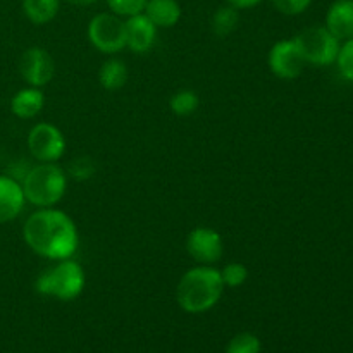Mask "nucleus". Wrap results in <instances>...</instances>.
I'll return each mask as SVG.
<instances>
[{
  "label": "nucleus",
  "mask_w": 353,
  "mask_h": 353,
  "mask_svg": "<svg viewBox=\"0 0 353 353\" xmlns=\"http://www.w3.org/2000/svg\"><path fill=\"white\" fill-rule=\"evenodd\" d=\"M23 236L34 254L55 262L71 259L79 243L74 221L54 207L38 209L31 214L24 223Z\"/></svg>",
  "instance_id": "f257e3e1"
},
{
  "label": "nucleus",
  "mask_w": 353,
  "mask_h": 353,
  "mask_svg": "<svg viewBox=\"0 0 353 353\" xmlns=\"http://www.w3.org/2000/svg\"><path fill=\"white\" fill-rule=\"evenodd\" d=\"M224 288L226 286L217 269L199 265L181 276L176 286V302L185 312L202 314L219 302Z\"/></svg>",
  "instance_id": "f03ea898"
},
{
  "label": "nucleus",
  "mask_w": 353,
  "mask_h": 353,
  "mask_svg": "<svg viewBox=\"0 0 353 353\" xmlns=\"http://www.w3.org/2000/svg\"><path fill=\"white\" fill-rule=\"evenodd\" d=\"M24 199L38 209L54 207L62 200L68 188V176L55 162H40L24 174Z\"/></svg>",
  "instance_id": "7ed1b4c3"
},
{
  "label": "nucleus",
  "mask_w": 353,
  "mask_h": 353,
  "mask_svg": "<svg viewBox=\"0 0 353 353\" xmlns=\"http://www.w3.org/2000/svg\"><path fill=\"white\" fill-rule=\"evenodd\" d=\"M85 272L72 259L57 261L54 268L47 269L38 276L34 288L40 295L52 296L61 302H71L78 299L85 290Z\"/></svg>",
  "instance_id": "20e7f679"
},
{
  "label": "nucleus",
  "mask_w": 353,
  "mask_h": 353,
  "mask_svg": "<svg viewBox=\"0 0 353 353\" xmlns=\"http://www.w3.org/2000/svg\"><path fill=\"white\" fill-rule=\"evenodd\" d=\"M295 43L305 64L330 65L336 62L340 40L331 34L326 26H312L296 34Z\"/></svg>",
  "instance_id": "39448f33"
},
{
  "label": "nucleus",
  "mask_w": 353,
  "mask_h": 353,
  "mask_svg": "<svg viewBox=\"0 0 353 353\" xmlns=\"http://www.w3.org/2000/svg\"><path fill=\"white\" fill-rule=\"evenodd\" d=\"M88 40L102 54H116L126 48V23L117 14H97L88 24Z\"/></svg>",
  "instance_id": "423d86ee"
},
{
  "label": "nucleus",
  "mask_w": 353,
  "mask_h": 353,
  "mask_svg": "<svg viewBox=\"0 0 353 353\" xmlns=\"http://www.w3.org/2000/svg\"><path fill=\"white\" fill-rule=\"evenodd\" d=\"M28 148L34 161L57 162L65 152V140L54 124L38 123L28 134Z\"/></svg>",
  "instance_id": "0eeeda50"
},
{
  "label": "nucleus",
  "mask_w": 353,
  "mask_h": 353,
  "mask_svg": "<svg viewBox=\"0 0 353 353\" xmlns=\"http://www.w3.org/2000/svg\"><path fill=\"white\" fill-rule=\"evenodd\" d=\"M186 250L200 265H212L223 257V238L212 228H195L186 238Z\"/></svg>",
  "instance_id": "6e6552de"
},
{
  "label": "nucleus",
  "mask_w": 353,
  "mask_h": 353,
  "mask_svg": "<svg viewBox=\"0 0 353 353\" xmlns=\"http://www.w3.org/2000/svg\"><path fill=\"white\" fill-rule=\"evenodd\" d=\"M19 72L28 85L41 88L54 78L55 62L45 48L31 47L21 55Z\"/></svg>",
  "instance_id": "1a4fd4ad"
},
{
  "label": "nucleus",
  "mask_w": 353,
  "mask_h": 353,
  "mask_svg": "<svg viewBox=\"0 0 353 353\" xmlns=\"http://www.w3.org/2000/svg\"><path fill=\"white\" fill-rule=\"evenodd\" d=\"M268 64L272 74L281 79H296L303 71L305 61L300 55L295 40L278 41L269 50Z\"/></svg>",
  "instance_id": "9d476101"
},
{
  "label": "nucleus",
  "mask_w": 353,
  "mask_h": 353,
  "mask_svg": "<svg viewBox=\"0 0 353 353\" xmlns=\"http://www.w3.org/2000/svg\"><path fill=\"white\" fill-rule=\"evenodd\" d=\"M124 23H126V47L137 54H145L150 50L157 37V26L143 12L128 17Z\"/></svg>",
  "instance_id": "9b49d317"
},
{
  "label": "nucleus",
  "mask_w": 353,
  "mask_h": 353,
  "mask_svg": "<svg viewBox=\"0 0 353 353\" xmlns=\"http://www.w3.org/2000/svg\"><path fill=\"white\" fill-rule=\"evenodd\" d=\"M23 186L12 178L0 176V224L16 219L24 207Z\"/></svg>",
  "instance_id": "f8f14e48"
},
{
  "label": "nucleus",
  "mask_w": 353,
  "mask_h": 353,
  "mask_svg": "<svg viewBox=\"0 0 353 353\" xmlns=\"http://www.w3.org/2000/svg\"><path fill=\"white\" fill-rule=\"evenodd\" d=\"M326 28L338 40L353 38V0H336L326 16Z\"/></svg>",
  "instance_id": "ddd939ff"
},
{
  "label": "nucleus",
  "mask_w": 353,
  "mask_h": 353,
  "mask_svg": "<svg viewBox=\"0 0 353 353\" xmlns=\"http://www.w3.org/2000/svg\"><path fill=\"white\" fill-rule=\"evenodd\" d=\"M43 105V93H41L40 88H34V86L19 90L10 100V110L19 119H33L41 112Z\"/></svg>",
  "instance_id": "4468645a"
},
{
  "label": "nucleus",
  "mask_w": 353,
  "mask_h": 353,
  "mask_svg": "<svg viewBox=\"0 0 353 353\" xmlns=\"http://www.w3.org/2000/svg\"><path fill=\"white\" fill-rule=\"evenodd\" d=\"M143 14L157 28H172L181 17L178 0H147Z\"/></svg>",
  "instance_id": "2eb2a0df"
},
{
  "label": "nucleus",
  "mask_w": 353,
  "mask_h": 353,
  "mask_svg": "<svg viewBox=\"0 0 353 353\" xmlns=\"http://www.w3.org/2000/svg\"><path fill=\"white\" fill-rule=\"evenodd\" d=\"M99 81L102 88L109 92L121 90L128 81V68L119 59H109L102 64L99 71Z\"/></svg>",
  "instance_id": "dca6fc26"
},
{
  "label": "nucleus",
  "mask_w": 353,
  "mask_h": 353,
  "mask_svg": "<svg viewBox=\"0 0 353 353\" xmlns=\"http://www.w3.org/2000/svg\"><path fill=\"white\" fill-rule=\"evenodd\" d=\"M23 10L34 24H47L57 16L59 0H23Z\"/></svg>",
  "instance_id": "f3484780"
},
{
  "label": "nucleus",
  "mask_w": 353,
  "mask_h": 353,
  "mask_svg": "<svg viewBox=\"0 0 353 353\" xmlns=\"http://www.w3.org/2000/svg\"><path fill=\"white\" fill-rule=\"evenodd\" d=\"M240 23V14L238 9L233 6H224L217 9L212 16V31L216 37H228L233 33Z\"/></svg>",
  "instance_id": "a211bd4d"
},
{
  "label": "nucleus",
  "mask_w": 353,
  "mask_h": 353,
  "mask_svg": "<svg viewBox=\"0 0 353 353\" xmlns=\"http://www.w3.org/2000/svg\"><path fill=\"white\" fill-rule=\"evenodd\" d=\"M200 105V99L193 90H179L169 100V107H171L172 114L176 116H190L195 112Z\"/></svg>",
  "instance_id": "6ab92c4d"
},
{
  "label": "nucleus",
  "mask_w": 353,
  "mask_h": 353,
  "mask_svg": "<svg viewBox=\"0 0 353 353\" xmlns=\"http://www.w3.org/2000/svg\"><path fill=\"white\" fill-rule=\"evenodd\" d=\"M262 343L254 333H240L228 343L226 353H261Z\"/></svg>",
  "instance_id": "aec40b11"
},
{
  "label": "nucleus",
  "mask_w": 353,
  "mask_h": 353,
  "mask_svg": "<svg viewBox=\"0 0 353 353\" xmlns=\"http://www.w3.org/2000/svg\"><path fill=\"white\" fill-rule=\"evenodd\" d=\"M221 272V279H223L224 286H230V288H238V286L243 285L248 278V269L245 268L240 262H231Z\"/></svg>",
  "instance_id": "412c9836"
},
{
  "label": "nucleus",
  "mask_w": 353,
  "mask_h": 353,
  "mask_svg": "<svg viewBox=\"0 0 353 353\" xmlns=\"http://www.w3.org/2000/svg\"><path fill=\"white\" fill-rule=\"evenodd\" d=\"M147 0H107V6L114 14L121 17H131L134 14H141Z\"/></svg>",
  "instance_id": "4be33fe9"
},
{
  "label": "nucleus",
  "mask_w": 353,
  "mask_h": 353,
  "mask_svg": "<svg viewBox=\"0 0 353 353\" xmlns=\"http://www.w3.org/2000/svg\"><path fill=\"white\" fill-rule=\"evenodd\" d=\"M69 176L76 179V181H86L95 174V161L90 157H78L69 164L68 168Z\"/></svg>",
  "instance_id": "5701e85b"
},
{
  "label": "nucleus",
  "mask_w": 353,
  "mask_h": 353,
  "mask_svg": "<svg viewBox=\"0 0 353 353\" xmlns=\"http://www.w3.org/2000/svg\"><path fill=\"white\" fill-rule=\"evenodd\" d=\"M336 62L343 78L353 83V38L341 45Z\"/></svg>",
  "instance_id": "b1692460"
},
{
  "label": "nucleus",
  "mask_w": 353,
  "mask_h": 353,
  "mask_svg": "<svg viewBox=\"0 0 353 353\" xmlns=\"http://www.w3.org/2000/svg\"><path fill=\"white\" fill-rule=\"evenodd\" d=\"M312 0H272L276 9L281 14L286 16H296V14H302L307 7L310 6Z\"/></svg>",
  "instance_id": "393cba45"
},
{
  "label": "nucleus",
  "mask_w": 353,
  "mask_h": 353,
  "mask_svg": "<svg viewBox=\"0 0 353 353\" xmlns=\"http://www.w3.org/2000/svg\"><path fill=\"white\" fill-rule=\"evenodd\" d=\"M228 2H230V6L236 7V9H250V7L261 3L262 0H228Z\"/></svg>",
  "instance_id": "a878e982"
},
{
  "label": "nucleus",
  "mask_w": 353,
  "mask_h": 353,
  "mask_svg": "<svg viewBox=\"0 0 353 353\" xmlns=\"http://www.w3.org/2000/svg\"><path fill=\"white\" fill-rule=\"evenodd\" d=\"M72 6H92V3L99 2V0H68Z\"/></svg>",
  "instance_id": "bb28decb"
}]
</instances>
